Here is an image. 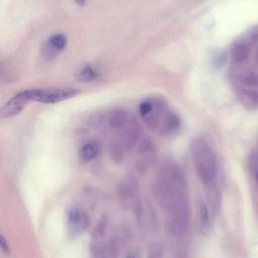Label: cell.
Segmentation results:
<instances>
[{"instance_id":"cell-1","label":"cell","mask_w":258,"mask_h":258,"mask_svg":"<svg viewBox=\"0 0 258 258\" xmlns=\"http://www.w3.org/2000/svg\"><path fill=\"white\" fill-rule=\"evenodd\" d=\"M139 113L149 130L162 135L173 133L180 126L179 116L159 97L148 98L141 102Z\"/></svg>"},{"instance_id":"cell-2","label":"cell","mask_w":258,"mask_h":258,"mask_svg":"<svg viewBox=\"0 0 258 258\" xmlns=\"http://www.w3.org/2000/svg\"><path fill=\"white\" fill-rule=\"evenodd\" d=\"M190 149L199 178L205 184L210 183L217 174L216 159L212 149L202 137L192 140Z\"/></svg>"},{"instance_id":"cell-3","label":"cell","mask_w":258,"mask_h":258,"mask_svg":"<svg viewBox=\"0 0 258 258\" xmlns=\"http://www.w3.org/2000/svg\"><path fill=\"white\" fill-rule=\"evenodd\" d=\"M23 92L29 100L53 104L76 96L80 93V90L76 88L32 89Z\"/></svg>"},{"instance_id":"cell-4","label":"cell","mask_w":258,"mask_h":258,"mask_svg":"<svg viewBox=\"0 0 258 258\" xmlns=\"http://www.w3.org/2000/svg\"><path fill=\"white\" fill-rule=\"evenodd\" d=\"M142 134L141 126L137 118L130 115L125 126L117 133V138L123 144L126 151L132 149L139 140Z\"/></svg>"},{"instance_id":"cell-5","label":"cell","mask_w":258,"mask_h":258,"mask_svg":"<svg viewBox=\"0 0 258 258\" xmlns=\"http://www.w3.org/2000/svg\"><path fill=\"white\" fill-rule=\"evenodd\" d=\"M29 100L23 91L19 92L8 101L0 110V117L6 118L19 114Z\"/></svg>"},{"instance_id":"cell-6","label":"cell","mask_w":258,"mask_h":258,"mask_svg":"<svg viewBox=\"0 0 258 258\" xmlns=\"http://www.w3.org/2000/svg\"><path fill=\"white\" fill-rule=\"evenodd\" d=\"M131 113L125 109L117 107L109 113L107 118V124L109 129L116 133H118L126 124Z\"/></svg>"},{"instance_id":"cell-7","label":"cell","mask_w":258,"mask_h":258,"mask_svg":"<svg viewBox=\"0 0 258 258\" xmlns=\"http://www.w3.org/2000/svg\"><path fill=\"white\" fill-rule=\"evenodd\" d=\"M68 221L70 228L74 232L85 230L89 226L90 220L85 212L79 209H73L69 213Z\"/></svg>"},{"instance_id":"cell-8","label":"cell","mask_w":258,"mask_h":258,"mask_svg":"<svg viewBox=\"0 0 258 258\" xmlns=\"http://www.w3.org/2000/svg\"><path fill=\"white\" fill-rule=\"evenodd\" d=\"M138 183L136 179L129 175L118 185V194L121 197L127 199L132 197L137 191Z\"/></svg>"},{"instance_id":"cell-9","label":"cell","mask_w":258,"mask_h":258,"mask_svg":"<svg viewBox=\"0 0 258 258\" xmlns=\"http://www.w3.org/2000/svg\"><path fill=\"white\" fill-rule=\"evenodd\" d=\"M101 147L96 141H90L84 144L80 149V155L85 161H90L99 155Z\"/></svg>"},{"instance_id":"cell-10","label":"cell","mask_w":258,"mask_h":258,"mask_svg":"<svg viewBox=\"0 0 258 258\" xmlns=\"http://www.w3.org/2000/svg\"><path fill=\"white\" fill-rule=\"evenodd\" d=\"M75 75L77 80L88 82L97 79L99 76V74L92 66L86 63L79 68Z\"/></svg>"},{"instance_id":"cell-11","label":"cell","mask_w":258,"mask_h":258,"mask_svg":"<svg viewBox=\"0 0 258 258\" xmlns=\"http://www.w3.org/2000/svg\"><path fill=\"white\" fill-rule=\"evenodd\" d=\"M250 50L244 44H238L233 48L231 53L232 61L236 64H242L249 57Z\"/></svg>"},{"instance_id":"cell-12","label":"cell","mask_w":258,"mask_h":258,"mask_svg":"<svg viewBox=\"0 0 258 258\" xmlns=\"http://www.w3.org/2000/svg\"><path fill=\"white\" fill-rule=\"evenodd\" d=\"M45 44L53 51L58 54L66 47L67 38L63 34H56L51 36Z\"/></svg>"},{"instance_id":"cell-13","label":"cell","mask_w":258,"mask_h":258,"mask_svg":"<svg viewBox=\"0 0 258 258\" xmlns=\"http://www.w3.org/2000/svg\"><path fill=\"white\" fill-rule=\"evenodd\" d=\"M109 150L114 160L119 162L123 159L126 149L122 142L115 138L110 143Z\"/></svg>"},{"instance_id":"cell-14","label":"cell","mask_w":258,"mask_h":258,"mask_svg":"<svg viewBox=\"0 0 258 258\" xmlns=\"http://www.w3.org/2000/svg\"><path fill=\"white\" fill-rule=\"evenodd\" d=\"M240 96L241 102L246 106L255 107L258 105V91L245 90L241 92Z\"/></svg>"},{"instance_id":"cell-15","label":"cell","mask_w":258,"mask_h":258,"mask_svg":"<svg viewBox=\"0 0 258 258\" xmlns=\"http://www.w3.org/2000/svg\"><path fill=\"white\" fill-rule=\"evenodd\" d=\"M226 58V54L224 50H217L212 53L211 63L214 68H219L225 63Z\"/></svg>"},{"instance_id":"cell-16","label":"cell","mask_w":258,"mask_h":258,"mask_svg":"<svg viewBox=\"0 0 258 258\" xmlns=\"http://www.w3.org/2000/svg\"><path fill=\"white\" fill-rule=\"evenodd\" d=\"M249 164L251 174L258 184V152H253L250 154Z\"/></svg>"},{"instance_id":"cell-17","label":"cell","mask_w":258,"mask_h":258,"mask_svg":"<svg viewBox=\"0 0 258 258\" xmlns=\"http://www.w3.org/2000/svg\"><path fill=\"white\" fill-rule=\"evenodd\" d=\"M243 82L251 86H258V74L253 73L245 75L243 78Z\"/></svg>"},{"instance_id":"cell-18","label":"cell","mask_w":258,"mask_h":258,"mask_svg":"<svg viewBox=\"0 0 258 258\" xmlns=\"http://www.w3.org/2000/svg\"><path fill=\"white\" fill-rule=\"evenodd\" d=\"M201 219L203 223H206L208 219V211L204 202H202L200 206Z\"/></svg>"},{"instance_id":"cell-19","label":"cell","mask_w":258,"mask_h":258,"mask_svg":"<svg viewBox=\"0 0 258 258\" xmlns=\"http://www.w3.org/2000/svg\"><path fill=\"white\" fill-rule=\"evenodd\" d=\"M0 241H1V245L3 249V250L5 252H9V246L5 239V238L2 236V235H1L0 237Z\"/></svg>"},{"instance_id":"cell-20","label":"cell","mask_w":258,"mask_h":258,"mask_svg":"<svg viewBox=\"0 0 258 258\" xmlns=\"http://www.w3.org/2000/svg\"><path fill=\"white\" fill-rule=\"evenodd\" d=\"M76 3L80 7L83 6L85 4L86 0H74Z\"/></svg>"},{"instance_id":"cell-21","label":"cell","mask_w":258,"mask_h":258,"mask_svg":"<svg viewBox=\"0 0 258 258\" xmlns=\"http://www.w3.org/2000/svg\"><path fill=\"white\" fill-rule=\"evenodd\" d=\"M256 61L258 63V51H257L256 53Z\"/></svg>"}]
</instances>
